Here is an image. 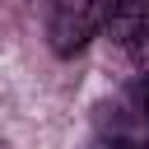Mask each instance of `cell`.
<instances>
[{
	"instance_id": "3",
	"label": "cell",
	"mask_w": 149,
	"mask_h": 149,
	"mask_svg": "<svg viewBox=\"0 0 149 149\" xmlns=\"http://www.w3.org/2000/svg\"><path fill=\"white\" fill-rule=\"evenodd\" d=\"M93 149H130V144H126V140H121V135H112V140H98V144H93Z\"/></svg>"
},
{
	"instance_id": "5",
	"label": "cell",
	"mask_w": 149,
	"mask_h": 149,
	"mask_svg": "<svg viewBox=\"0 0 149 149\" xmlns=\"http://www.w3.org/2000/svg\"><path fill=\"white\" fill-rule=\"evenodd\" d=\"M144 149H149V144H144Z\"/></svg>"
},
{
	"instance_id": "4",
	"label": "cell",
	"mask_w": 149,
	"mask_h": 149,
	"mask_svg": "<svg viewBox=\"0 0 149 149\" xmlns=\"http://www.w3.org/2000/svg\"><path fill=\"white\" fill-rule=\"evenodd\" d=\"M140 107H144V121H149V79H144V88H140Z\"/></svg>"
},
{
	"instance_id": "2",
	"label": "cell",
	"mask_w": 149,
	"mask_h": 149,
	"mask_svg": "<svg viewBox=\"0 0 149 149\" xmlns=\"http://www.w3.org/2000/svg\"><path fill=\"white\" fill-rule=\"evenodd\" d=\"M107 23L116 47H126L130 56H149V0H116Z\"/></svg>"
},
{
	"instance_id": "1",
	"label": "cell",
	"mask_w": 149,
	"mask_h": 149,
	"mask_svg": "<svg viewBox=\"0 0 149 149\" xmlns=\"http://www.w3.org/2000/svg\"><path fill=\"white\" fill-rule=\"evenodd\" d=\"M112 5H116V0H56V9H51V47H56L61 56L79 51V47L107 23Z\"/></svg>"
}]
</instances>
